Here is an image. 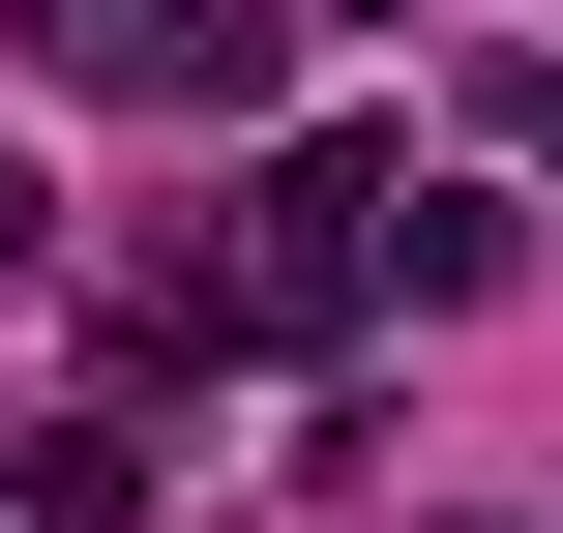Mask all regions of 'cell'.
<instances>
[{
	"label": "cell",
	"instance_id": "cell-4",
	"mask_svg": "<svg viewBox=\"0 0 563 533\" xmlns=\"http://www.w3.org/2000/svg\"><path fill=\"white\" fill-rule=\"evenodd\" d=\"M297 30H416V0H297Z\"/></svg>",
	"mask_w": 563,
	"mask_h": 533
},
{
	"label": "cell",
	"instance_id": "cell-1",
	"mask_svg": "<svg viewBox=\"0 0 563 533\" xmlns=\"http://www.w3.org/2000/svg\"><path fill=\"white\" fill-rule=\"evenodd\" d=\"M386 178H416V148H267V178H238V237H208V297H238L267 356H327L356 297H416V267H386Z\"/></svg>",
	"mask_w": 563,
	"mask_h": 533
},
{
	"label": "cell",
	"instance_id": "cell-2",
	"mask_svg": "<svg viewBox=\"0 0 563 533\" xmlns=\"http://www.w3.org/2000/svg\"><path fill=\"white\" fill-rule=\"evenodd\" d=\"M119 59H148V89H178V119H267V59H297V0H148V30H119Z\"/></svg>",
	"mask_w": 563,
	"mask_h": 533
},
{
	"label": "cell",
	"instance_id": "cell-3",
	"mask_svg": "<svg viewBox=\"0 0 563 533\" xmlns=\"http://www.w3.org/2000/svg\"><path fill=\"white\" fill-rule=\"evenodd\" d=\"M0 533H148V445H119V415H30V445H0Z\"/></svg>",
	"mask_w": 563,
	"mask_h": 533
}]
</instances>
